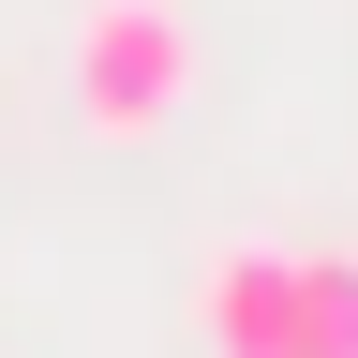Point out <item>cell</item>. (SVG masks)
Masks as SVG:
<instances>
[{
  "label": "cell",
  "mask_w": 358,
  "mask_h": 358,
  "mask_svg": "<svg viewBox=\"0 0 358 358\" xmlns=\"http://www.w3.org/2000/svg\"><path fill=\"white\" fill-rule=\"evenodd\" d=\"M179 105H194V15L179 0H90L75 15V120L105 150H150Z\"/></svg>",
  "instance_id": "1"
},
{
  "label": "cell",
  "mask_w": 358,
  "mask_h": 358,
  "mask_svg": "<svg viewBox=\"0 0 358 358\" xmlns=\"http://www.w3.org/2000/svg\"><path fill=\"white\" fill-rule=\"evenodd\" d=\"M194 329H209V358H313V254L224 239L194 284Z\"/></svg>",
  "instance_id": "2"
},
{
  "label": "cell",
  "mask_w": 358,
  "mask_h": 358,
  "mask_svg": "<svg viewBox=\"0 0 358 358\" xmlns=\"http://www.w3.org/2000/svg\"><path fill=\"white\" fill-rule=\"evenodd\" d=\"M313 358H358V254H313Z\"/></svg>",
  "instance_id": "3"
}]
</instances>
